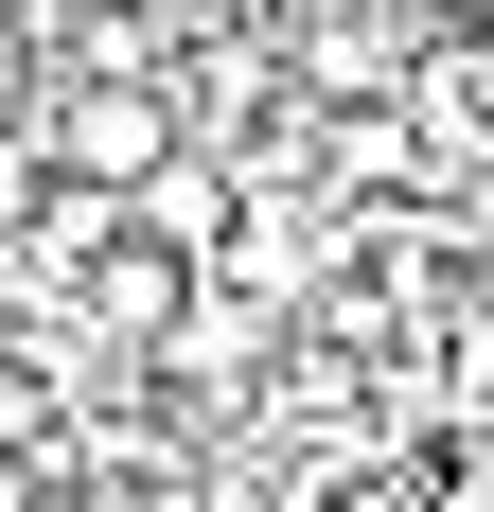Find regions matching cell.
<instances>
[{
	"label": "cell",
	"instance_id": "1",
	"mask_svg": "<svg viewBox=\"0 0 494 512\" xmlns=\"http://www.w3.org/2000/svg\"><path fill=\"white\" fill-rule=\"evenodd\" d=\"M36 142H53V177L142 195L159 159L195 142V124H177V71H124V53H106V71H53V89H36Z\"/></svg>",
	"mask_w": 494,
	"mask_h": 512
},
{
	"label": "cell",
	"instance_id": "2",
	"mask_svg": "<svg viewBox=\"0 0 494 512\" xmlns=\"http://www.w3.org/2000/svg\"><path fill=\"white\" fill-rule=\"evenodd\" d=\"M195 283H212V265L177 248V230H142V212H124V230H106L89 265H71V336H89L106 371H142L159 336H177V318H195Z\"/></svg>",
	"mask_w": 494,
	"mask_h": 512
},
{
	"label": "cell",
	"instance_id": "3",
	"mask_svg": "<svg viewBox=\"0 0 494 512\" xmlns=\"http://www.w3.org/2000/svg\"><path fill=\"white\" fill-rule=\"evenodd\" d=\"M177 36H283V0H159Z\"/></svg>",
	"mask_w": 494,
	"mask_h": 512
}]
</instances>
